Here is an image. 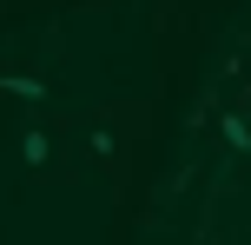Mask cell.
I'll return each mask as SVG.
<instances>
[{
	"label": "cell",
	"mask_w": 251,
	"mask_h": 245,
	"mask_svg": "<svg viewBox=\"0 0 251 245\" xmlns=\"http://www.w3.org/2000/svg\"><path fill=\"white\" fill-rule=\"evenodd\" d=\"M47 153H53L47 133H20V159H26V166H47Z\"/></svg>",
	"instance_id": "obj_1"
},
{
	"label": "cell",
	"mask_w": 251,
	"mask_h": 245,
	"mask_svg": "<svg viewBox=\"0 0 251 245\" xmlns=\"http://www.w3.org/2000/svg\"><path fill=\"white\" fill-rule=\"evenodd\" d=\"M0 93H13V100H47V86H40V80H0Z\"/></svg>",
	"instance_id": "obj_2"
},
{
	"label": "cell",
	"mask_w": 251,
	"mask_h": 245,
	"mask_svg": "<svg viewBox=\"0 0 251 245\" xmlns=\"http://www.w3.org/2000/svg\"><path fill=\"white\" fill-rule=\"evenodd\" d=\"M225 139L245 153V146H251V119H238V113H231V119H225Z\"/></svg>",
	"instance_id": "obj_3"
}]
</instances>
